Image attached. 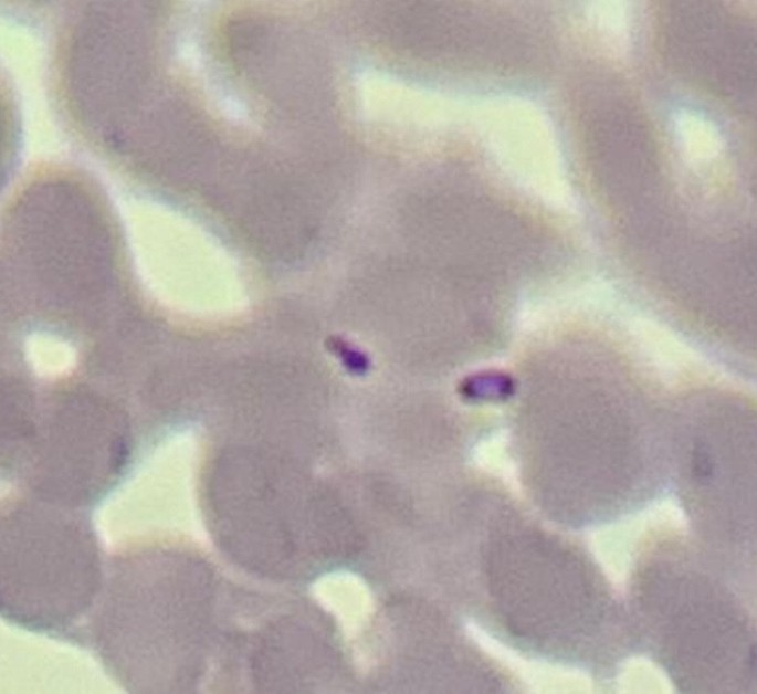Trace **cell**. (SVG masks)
<instances>
[{"label": "cell", "instance_id": "1", "mask_svg": "<svg viewBox=\"0 0 757 694\" xmlns=\"http://www.w3.org/2000/svg\"><path fill=\"white\" fill-rule=\"evenodd\" d=\"M209 569L164 553L118 561L99 618L102 655L132 688L151 692L178 674L177 656L199 648L212 595ZM196 651V650H194Z\"/></svg>", "mask_w": 757, "mask_h": 694}, {"label": "cell", "instance_id": "2", "mask_svg": "<svg viewBox=\"0 0 757 694\" xmlns=\"http://www.w3.org/2000/svg\"><path fill=\"white\" fill-rule=\"evenodd\" d=\"M484 569L507 631L537 649L569 652L603 623L607 596L583 557L533 529L498 534Z\"/></svg>", "mask_w": 757, "mask_h": 694}, {"label": "cell", "instance_id": "3", "mask_svg": "<svg viewBox=\"0 0 757 694\" xmlns=\"http://www.w3.org/2000/svg\"><path fill=\"white\" fill-rule=\"evenodd\" d=\"M101 580L98 550L81 523L29 507L3 524L1 609L10 621L66 631L90 611Z\"/></svg>", "mask_w": 757, "mask_h": 694}, {"label": "cell", "instance_id": "4", "mask_svg": "<svg viewBox=\"0 0 757 694\" xmlns=\"http://www.w3.org/2000/svg\"><path fill=\"white\" fill-rule=\"evenodd\" d=\"M129 431L119 410L87 392L72 393L36 423L8 455V465L25 466L31 484L50 502L95 501L125 470Z\"/></svg>", "mask_w": 757, "mask_h": 694}, {"label": "cell", "instance_id": "5", "mask_svg": "<svg viewBox=\"0 0 757 694\" xmlns=\"http://www.w3.org/2000/svg\"><path fill=\"white\" fill-rule=\"evenodd\" d=\"M685 419L683 430V474L690 506L700 513L716 506L719 501L729 508V503L742 498L749 504L750 488L740 486V472L749 473L751 432L750 414H693Z\"/></svg>", "mask_w": 757, "mask_h": 694}, {"label": "cell", "instance_id": "6", "mask_svg": "<svg viewBox=\"0 0 757 694\" xmlns=\"http://www.w3.org/2000/svg\"><path fill=\"white\" fill-rule=\"evenodd\" d=\"M379 29L398 48L444 64L485 65L493 29L485 12L458 3H390Z\"/></svg>", "mask_w": 757, "mask_h": 694}]
</instances>
